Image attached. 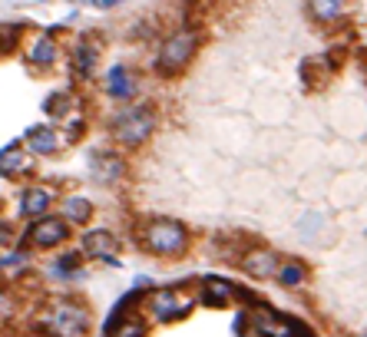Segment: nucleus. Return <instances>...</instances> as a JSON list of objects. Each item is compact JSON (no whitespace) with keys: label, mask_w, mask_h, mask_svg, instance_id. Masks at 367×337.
<instances>
[{"label":"nucleus","mask_w":367,"mask_h":337,"mask_svg":"<svg viewBox=\"0 0 367 337\" xmlns=\"http://www.w3.org/2000/svg\"><path fill=\"white\" fill-rule=\"evenodd\" d=\"M308 10L314 13L318 20H324V23H331V20H341L344 17V4H331V0H314V4H308Z\"/></svg>","instance_id":"nucleus-20"},{"label":"nucleus","mask_w":367,"mask_h":337,"mask_svg":"<svg viewBox=\"0 0 367 337\" xmlns=\"http://www.w3.org/2000/svg\"><path fill=\"white\" fill-rule=\"evenodd\" d=\"M10 238H13V225H10V222H4V219H0V245H7Z\"/></svg>","instance_id":"nucleus-26"},{"label":"nucleus","mask_w":367,"mask_h":337,"mask_svg":"<svg viewBox=\"0 0 367 337\" xmlns=\"http://www.w3.org/2000/svg\"><path fill=\"white\" fill-rule=\"evenodd\" d=\"M139 238H143V248L159 258H179L189 248V231L182 222H172V219H155V222L143 225Z\"/></svg>","instance_id":"nucleus-2"},{"label":"nucleus","mask_w":367,"mask_h":337,"mask_svg":"<svg viewBox=\"0 0 367 337\" xmlns=\"http://www.w3.org/2000/svg\"><path fill=\"white\" fill-rule=\"evenodd\" d=\"M305 278H308V271H305V265H298V261H288V265H281V271H278V281L285 288H298Z\"/></svg>","instance_id":"nucleus-21"},{"label":"nucleus","mask_w":367,"mask_h":337,"mask_svg":"<svg viewBox=\"0 0 367 337\" xmlns=\"http://www.w3.org/2000/svg\"><path fill=\"white\" fill-rule=\"evenodd\" d=\"M20 43V23H0V57Z\"/></svg>","instance_id":"nucleus-23"},{"label":"nucleus","mask_w":367,"mask_h":337,"mask_svg":"<svg viewBox=\"0 0 367 337\" xmlns=\"http://www.w3.org/2000/svg\"><path fill=\"white\" fill-rule=\"evenodd\" d=\"M106 89H109V96L113 99H129L136 93V77H133V70L129 67H113L109 70V77H106Z\"/></svg>","instance_id":"nucleus-14"},{"label":"nucleus","mask_w":367,"mask_h":337,"mask_svg":"<svg viewBox=\"0 0 367 337\" xmlns=\"http://www.w3.org/2000/svg\"><path fill=\"white\" fill-rule=\"evenodd\" d=\"M83 251H89L93 258H106L109 265H116L113 251H119V241H116L113 231L97 228V231H87V238H83Z\"/></svg>","instance_id":"nucleus-10"},{"label":"nucleus","mask_w":367,"mask_h":337,"mask_svg":"<svg viewBox=\"0 0 367 337\" xmlns=\"http://www.w3.org/2000/svg\"><path fill=\"white\" fill-rule=\"evenodd\" d=\"M116 337H146V321L143 318H126Z\"/></svg>","instance_id":"nucleus-24"},{"label":"nucleus","mask_w":367,"mask_h":337,"mask_svg":"<svg viewBox=\"0 0 367 337\" xmlns=\"http://www.w3.org/2000/svg\"><path fill=\"white\" fill-rule=\"evenodd\" d=\"M251 324H255L258 337H311L301 321L285 318V314H275V311H265V308H258L251 314Z\"/></svg>","instance_id":"nucleus-5"},{"label":"nucleus","mask_w":367,"mask_h":337,"mask_svg":"<svg viewBox=\"0 0 367 337\" xmlns=\"http://www.w3.org/2000/svg\"><path fill=\"white\" fill-rule=\"evenodd\" d=\"M361 63H364V73H367V50H364V53H361Z\"/></svg>","instance_id":"nucleus-27"},{"label":"nucleus","mask_w":367,"mask_h":337,"mask_svg":"<svg viewBox=\"0 0 367 337\" xmlns=\"http://www.w3.org/2000/svg\"><path fill=\"white\" fill-rule=\"evenodd\" d=\"M149 311L155 321H179L192 311V298H185L179 288H159L149 294Z\"/></svg>","instance_id":"nucleus-6"},{"label":"nucleus","mask_w":367,"mask_h":337,"mask_svg":"<svg viewBox=\"0 0 367 337\" xmlns=\"http://www.w3.org/2000/svg\"><path fill=\"white\" fill-rule=\"evenodd\" d=\"M155 129V109L153 106H129L119 116H113V139L119 145H143Z\"/></svg>","instance_id":"nucleus-4"},{"label":"nucleus","mask_w":367,"mask_h":337,"mask_svg":"<svg viewBox=\"0 0 367 337\" xmlns=\"http://www.w3.org/2000/svg\"><path fill=\"white\" fill-rule=\"evenodd\" d=\"M53 275H60V278H83V271H80V255L77 251H70V255H63V258L53 265Z\"/></svg>","instance_id":"nucleus-22"},{"label":"nucleus","mask_w":367,"mask_h":337,"mask_svg":"<svg viewBox=\"0 0 367 337\" xmlns=\"http://www.w3.org/2000/svg\"><path fill=\"white\" fill-rule=\"evenodd\" d=\"M73 106H77V96L67 93V89H60V93H53V96L43 103V113H47L50 119H63V116H70Z\"/></svg>","instance_id":"nucleus-19"},{"label":"nucleus","mask_w":367,"mask_h":337,"mask_svg":"<svg viewBox=\"0 0 367 337\" xmlns=\"http://www.w3.org/2000/svg\"><path fill=\"white\" fill-rule=\"evenodd\" d=\"M70 238V225L63 219H37L23 235V245L30 248H57Z\"/></svg>","instance_id":"nucleus-7"},{"label":"nucleus","mask_w":367,"mask_h":337,"mask_svg":"<svg viewBox=\"0 0 367 337\" xmlns=\"http://www.w3.org/2000/svg\"><path fill=\"white\" fill-rule=\"evenodd\" d=\"M242 271H245V275H251V278H275V275L281 271L278 255H275L271 248H251V251H245Z\"/></svg>","instance_id":"nucleus-8"},{"label":"nucleus","mask_w":367,"mask_h":337,"mask_svg":"<svg viewBox=\"0 0 367 337\" xmlns=\"http://www.w3.org/2000/svg\"><path fill=\"white\" fill-rule=\"evenodd\" d=\"M97 60H99V47H93V43H89V37H83V40H77V43H73L70 67H73V73H77V77H89V73L97 70Z\"/></svg>","instance_id":"nucleus-11"},{"label":"nucleus","mask_w":367,"mask_h":337,"mask_svg":"<svg viewBox=\"0 0 367 337\" xmlns=\"http://www.w3.org/2000/svg\"><path fill=\"white\" fill-rule=\"evenodd\" d=\"M232 294H239V291H235L229 281H222V278H205V281H202V291H199V301H202V304H209V308H225Z\"/></svg>","instance_id":"nucleus-13"},{"label":"nucleus","mask_w":367,"mask_h":337,"mask_svg":"<svg viewBox=\"0 0 367 337\" xmlns=\"http://www.w3.org/2000/svg\"><path fill=\"white\" fill-rule=\"evenodd\" d=\"M37 328L50 331V334H57V337H83L89 328V311L80 301L53 298L37 314Z\"/></svg>","instance_id":"nucleus-1"},{"label":"nucleus","mask_w":367,"mask_h":337,"mask_svg":"<svg viewBox=\"0 0 367 337\" xmlns=\"http://www.w3.org/2000/svg\"><path fill=\"white\" fill-rule=\"evenodd\" d=\"M27 60H30V67H50V63L57 60V43H53V37H37L33 40Z\"/></svg>","instance_id":"nucleus-17"},{"label":"nucleus","mask_w":367,"mask_h":337,"mask_svg":"<svg viewBox=\"0 0 367 337\" xmlns=\"http://www.w3.org/2000/svg\"><path fill=\"white\" fill-rule=\"evenodd\" d=\"M13 308H17V304H13V298H10L7 288L0 284V324H4V321H7L10 314H13Z\"/></svg>","instance_id":"nucleus-25"},{"label":"nucleus","mask_w":367,"mask_h":337,"mask_svg":"<svg viewBox=\"0 0 367 337\" xmlns=\"http://www.w3.org/2000/svg\"><path fill=\"white\" fill-rule=\"evenodd\" d=\"M33 172V155L23 153L20 143H10L0 149V175L4 179H17V175H30Z\"/></svg>","instance_id":"nucleus-9"},{"label":"nucleus","mask_w":367,"mask_h":337,"mask_svg":"<svg viewBox=\"0 0 367 337\" xmlns=\"http://www.w3.org/2000/svg\"><path fill=\"white\" fill-rule=\"evenodd\" d=\"M50 209V192L47 189H27L20 199V215H43Z\"/></svg>","instance_id":"nucleus-18"},{"label":"nucleus","mask_w":367,"mask_h":337,"mask_svg":"<svg viewBox=\"0 0 367 337\" xmlns=\"http://www.w3.org/2000/svg\"><path fill=\"white\" fill-rule=\"evenodd\" d=\"M123 172H126V162L116 153H97L93 155V175H97L99 182H113V179H119Z\"/></svg>","instance_id":"nucleus-15"},{"label":"nucleus","mask_w":367,"mask_h":337,"mask_svg":"<svg viewBox=\"0 0 367 337\" xmlns=\"http://www.w3.org/2000/svg\"><path fill=\"white\" fill-rule=\"evenodd\" d=\"M195 50H199V33L189 27L175 30L169 37L163 40V50H159V57H155V70L163 73V77H172V73H182L189 67V60L195 57Z\"/></svg>","instance_id":"nucleus-3"},{"label":"nucleus","mask_w":367,"mask_h":337,"mask_svg":"<svg viewBox=\"0 0 367 337\" xmlns=\"http://www.w3.org/2000/svg\"><path fill=\"white\" fill-rule=\"evenodd\" d=\"M27 145L33 155H53L60 149V136L50 129V126H30L27 129Z\"/></svg>","instance_id":"nucleus-12"},{"label":"nucleus","mask_w":367,"mask_h":337,"mask_svg":"<svg viewBox=\"0 0 367 337\" xmlns=\"http://www.w3.org/2000/svg\"><path fill=\"white\" fill-rule=\"evenodd\" d=\"M63 215L70 219V225H87L93 215V202L87 195H70V199H63Z\"/></svg>","instance_id":"nucleus-16"}]
</instances>
